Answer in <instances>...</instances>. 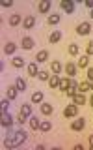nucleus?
<instances>
[{
    "instance_id": "nucleus-1",
    "label": "nucleus",
    "mask_w": 93,
    "mask_h": 150,
    "mask_svg": "<svg viewBox=\"0 0 93 150\" xmlns=\"http://www.w3.org/2000/svg\"><path fill=\"white\" fill-rule=\"evenodd\" d=\"M26 141V131L19 129V131H9L6 141H4V146L6 148H15L19 144H22Z\"/></svg>"
},
{
    "instance_id": "nucleus-2",
    "label": "nucleus",
    "mask_w": 93,
    "mask_h": 150,
    "mask_svg": "<svg viewBox=\"0 0 93 150\" xmlns=\"http://www.w3.org/2000/svg\"><path fill=\"white\" fill-rule=\"evenodd\" d=\"M76 112H78V105H67L65 107V111H63V115L67 116V118H73V116H76Z\"/></svg>"
},
{
    "instance_id": "nucleus-3",
    "label": "nucleus",
    "mask_w": 93,
    "mask_h": 150,
    "mask_svg": "<svg viewBox=\"0 0 93 150\" xmlns=\"http://www.w3.org/2000/svg\"><path fill=\"white\" fill-rule=\"evenodd\" d=\"M90 30H91V25H90V23H80L78 28H76V32L80 36H87V34H90Z\"/></svg>"
},
{
    "instance_id": "nucleus-4",
    "label": "nucleus",
    "mask_w": 93,
    "mask_h": 150,
    "mask_svg": "<svg viewBox=\"0 0 93 150\" xmlns=\"http://www.w3.org/2000/svg\"><path fill=\"white\" fill-rule=\"evenodd\" d=\"M60 6H62V9L65 13H73L74 11V4L71 2V0H62V2H60Z\"/></svg>"
},
{
    "instance_id": "nucleus-5",
    "label": "nucleus",
    "mask_w": 93,
    "mask_h": 150,
    "mask_svg": "<svg viewBox=\"0 0 93 150\" xmlns=\"http://www.w3.org/2000/svg\"><path fill=\"white\" fill-rule=\"evenodd\" d=\"M0 124H2V128H9V126L13 124V118L8 115V112H2V116H0Z\"/></svg>"
},
{
    "instance_id": "nucleus-6",
    "label": "nucleus",
    "mask_w": 93,
    "mask_h": 150,
    "mask_svg": "<svg viewBox=\"0 0 93 150\" xmlns=\"http://www.w3.org/2000/svg\"><path fill=\"white\" fill-rule=\"evenodd\" d=\"M84 126H86V120L82 118H76V120H73V124H71V129H74V131H80V129H84Z\"/></svg>"
},
{
    "instance_id": "nucleus-7",
    "label": "nucleus",
    "mask_w": 93,
    "mask_h": 150,
    "mask_svg": "<svg viewBox=\"0 0 93 150\" xmlns=\"http://www.w3.org/2000/svg\"><path fill=\"white\" fill-rule=\"evenodd\" d=\"M65 73H67L69 77H74V75H76V64H74V62H67V64H65Z\"/></svg>"
},
{
    "instance_id": "nucleus-8",
    "label": "nucleus",
    "mask_w": 93,
    "mask_h": 150,
    "mask_svg": "<svg viewBox=\"0 0 93 150\" xmlns=\"http://www.w3.org/2000/svg\"><path fill=\"white\" fill-rule=\"evenodd\" d=\"M34 45H35V41L32 40V38H22V41H21V47H22V49L30 51V49H32Z\"/></svg>"
},
{
    "instance_id": "nucleus-9",
    "label": "nucleus",
    "mask_w": 93,
    "mask_h": 150,
    "mask_svg": "<svg viewBox=\"0 0 93 150\" xmlns=\"http://www.w3.org/2000/svg\"><path fill=\"white\" fill-rule=\"evenodd\" d=\"M76 90H78V83H76V81H73V83H71V86L65 90V94H67L69 98H74V96H76Z\"/></svg>"
},
{
    "instance_id": "nucleus-10",
    "label": "nucleus",
    "mask_w": 93,
    "mask_h": 150,
    "mask_svg": "<svg viewBox=\"0 0 93 150\" xmlns=\"http://www.w3.org/2000/svg\"><path fill=\"white\" fill-rule=\"evenodd\" d=\"M49 60V51H39V53L35 54V62H46Z\"/></svg>"
},
{
    "instance_id": "nucleus-11",
    "label": "nucleus",
    "mask_w": 93,
    "mask_h": 150,
    "mask_svg": "<svg viewBox=\"0 0 93 150\" xmlns=\"http://www.w3.org/2000/svg\"><path fill=\"white\" fill-rule=\"evenodd\" d=\"M22 23H24V28H26V30H30V28H34V25H35V17L34 15H28Z\"/></svg>"
},
{
    "instance_id": "nucleus-12",
    "label": "nucleus",
    "mask_w": 93,
    "mask_h": 150,
    "mask_svg": "<svg viewBox=\"0 0 93 150\" xmlns=\"http://www.w3.org/2000/svg\"><path fill=\"white\" fill-rule=\"evenodd\" d=\"M17 84H11V86H8V100H15L17 98Z\"/></svg>"
},
{
    "instance_id": "nucleus-13",
    "label": "nucleus",
    "mask_w": 93,
    "mask_h": 150,
    "mask_svg": "<svg viewBox=\"0 0 93 150\" xmlns=\"http://www.w3.org/2000/svg\"><path fill=\"white\" fill-rule=\"evenodd\" d=\"M50 69H52L54 75H60L62 73V64H60L58 60H54V62H50Z\"/></svg>"
},
{
    "instance_id": "nucleus-14",
    "label": "nucleus",
    "mask_w": 93,
    "mask_h": 150,
    "mask_svg": "<svg viewBox=\"0 0 93 150\" xmlns=\"http://www.w3.org/2000/svg\"><path fill=\"white\" fill-rule=\"evenodd\" d=\"M32 103H43V92L35 90L34 94H32Z\"/></svg>"
},
{
    "instance_id": "nucleus-15",
    "label": "nucleus",
    "mask_w": 93,
    "mask_h": 150,
    "mask_svg": "<svg viewBox=\"0 0 93 150\" xmlns=\"http://www.w3.org/2000/svg\"><path fill=\"white\" fill-rule=\"evenodd\" d=\"M41 112H43V115H52V105H50V103H46V101H43L41 103Z\"/></svg>"
},
{
    "instance_id": "nucleus-16",
    "label": "nucleus",
    "mask_w": 93,
    "mask_h": 150,
    "mask_svg": "<svg viewBox=\"0 0 93 150\" xmlns=\"http://www.w3.org/2000/svg\"><path fill=\"white\" fill-rule=\"evenodd\" d=\"M73 103H74V105H78V107L84 105V103H86V98H84V94H82V92H80V94H76V96L73 98Z\"/></svg>"
},
{
    "instance_id": "nucleus-17",
    "label": "nucleus",
    "mask_w": 93,
    "mask_h": 150,
    "mask_svg": "<svg viewBox=\"0 0 93 150\" xmlns=\"http://www.w3.org/2000/svg\"><path fill=\"white\" fill-rule=\"evenodd\" d=\"M37 8H39V11H41V13H46V11L50 9V2H49V0H41Z\"/></svg>"
},
{
    "instance_id": "nucleus-18",
    "label": "nucleus",
    "mask_w": 93,
    "mask_h": 150,
    "mask_svg": "<svg viewBox=\"0 0 93 150\" xmlns=\"http://www.w3.org/2000/svg\"><path fill=\"white\" fill-rule=\"evenodd\" d=\"M11 64H13V68H22V66H24V58H21V56H13Z\"/></svg>"
},
{
    "instance_id": "nucleus-19",
    "label": "nucleus",
    "mask_w": 93,
    "mask_h": 150,
    "mask_svg": "<svg viewBox=\"0 0 93 150\" xmlns=\"http://www.w3.org/2000/svg\"><path fill=\"white\" fill-rule=\"evenodd\" d=\"M60 81H62V79H60L58 75H52V77L49 79V84H50V88H58V86H60Z\"/></svg>"
},
{
    "instance_id": "nucleus-20",
    "label": "nucleus",
    "mask_w": 93,
    "mask_h": 150,
    "mask_svg": "<svg viewBox=\"0 0 93 150\" xmlns=\"http://www.w3.org/2000/svg\"><path fill=\"white\" fill-rule=\"evenodd\" d=\"M60 40H62V32H60V30H54L52 34H50V43H58Z\"/></svg>"
},
{
    "instance_id": "nucleus-21",
    "label": "nucleus",
    "mask_w": 93,
    "mask_h": 150,
    "mask_svg": "<svg viewBox=\"0 0 93 150\" xmlns=\"http://www.w3.org/2000/svg\"><path fill=\"white\" fill-rule=\"evenodd\" d=\"M28 120H30V128L32 129H39V124H41V122L37 120V116H28Z\"/></svg>"
},
{
    "instance_id": "nucleus-22",
    "label": "nucleus",
    "mask_w": 93,
    "mask_h": 150,
    "mask_svg": "<svg viewBox=\"0 0 93 150\" xmlns=\"http://www.w3.org/2000/svg\"><path fill=\"white\" fill-rule=\"evenodd\" d=\"M15 49H17V45L9 41V43H6V47H4V53H6V54H13V53H15Z\"/></svg>"
},
{
    "instance_id": "nucleus-23",
    "label": "nucleus",
    "mask_w": 93,
    "mask_h": 150,
    "mask_svg": "<svg viewBox=\"0 0 93 150\" xmlns=\"http://www.w3.org/2000/svg\"><path fill=\"white\" fill-rule=\"evenodd\" d=\"M87 64H90V56H80L78 58V68H87Z\"/></svg>"
},
{
    "instance_id": "nucleus-24",
    "label": "nucleus",
    "mask_w": 93,
    "mask_h": 150,
    "mask_svg": "<svg viewBox=\"0 0 93 150\" xmlns=\"http://www.w3.org/2000/svg\"><path fill=\"white\" fill-rule=\"evenodd\" d=\"M19 23H21V15H19V13H13V15L9 17V25H11V26H17Z\"/></svg>"
},
{
    "instance_id": "nucleus-25",
    "label": "nucleus",
    "mask_w": 93,
    "mask_h": 150,
    "mask_svg": "<svg viewBox=\"0 0 93 150\" xmlns=\"http://www.w3.org/2000/svg\"><path fill=\"white\" fill-rule=\"evenodd\" d=\"M50 128H52V124H50L49 120H43V122L39 124V129H41V131H50Z\"/></svg>"
},
{
    "instance_id": "nucleus-26",
    "label": "nucleus",
    "mask_w": 93,
    "mask_h": 150,
    "mask_svg": "<svg viewBox=\"0 0 93 150\" xmlns=\"http://www.w3.org/2000/svg\"><path fill=\"white\" fill-rule=\"evenodd\" d=\"M21 115L32 116V105H22V107H21Z\"/></svg>"
},
{
    "instance_id": "nucleus-27",
    "label": "nucleus",
    "mask_w": 93,
    "mask_h": 150,
    "mask_svg": "<svg viewBox=\"0 0 93 150\" xmlns=\"http://www.w3.org/2000/svg\"><path fill=\"white\" fill-rule=\"evenodd\" d=\"M71 83L73 81H69V79H62V81H60V90H67V88L71 86Z\"/></svg>"
},
{
    "instance_id": "nucleus-28",
    "label": "nucleus",
    "mask_w": 93,
    "mask_h": 150,
    "mask_svg": "<svg viewBox=\"0 0 93 150\" xmlns=\"http://www.w3.org/2000/svg\"><path fill=\"white\" fill-rule=\"evenodd\" d=\"M28 73H30L32 77H34V75H37V73H39V69H37V64H34V62H32L30 66H28Z\"/></svg>"
},
{
    "instance_id": "nucleus-29",
    "label": "nucleus",
    "mask_w": 93,
    "mask_h": 150,
    "mask_svg": "<svg viewBox=\"0 0 93 150\" xmlns=\"http://www.w3.org/2000/svg\"><path fill=\"white\" fill-rule=\"evenodd\" d=\"M86 90H91V84L90 83H78V92H86Z\"/></svg>"
},
{
    "instance_id": "nucleus-30",
    "label": "nucleus",
    "mask_w": 93,
    "mask_h": 150,
    "mask_svg": "<svg viewBox=\"0 0 93 150\" xmlns=\"http://www.w3.org/2000/svg\"><path fill=\"white\" fill-rule=\"evenodd\" d=\"M50 77H52V75H49V71H39L37 73V79H39V81H49Z\"/></svg>"
},
{
    "instance_id": "nucleus-31",
    "label": "nucleus",
    "mask_w": 93,
    "mask_h": 150,
    "mask_svg": "<svg viewBox=\"0 0 93 150\" xmlns=\"http://www.w3.org/2000/svg\"><path fill=\"white\" fill-rule=\"evenodd\" d=\"M17 88H19V92H21V90H26V81H24V79H17Z\"/></svg>"
},
{
    "instance_id": "nucleus-32",
    "label": "nucleus",
    "mask_w": 93,
    "mask_h": 150,
    "mask_svg": "<svg viewBox=\"0 0 93 150\" xmlns=\"http://www.w3.org/2000/svg\"><path fill=\"white\" fill-rule=\"evenodd\" d=\"M69 54H73V56L78 54V45L76 43H71V45H69Z\"/></svg>"
},
{
    "instance_id": "nucleus-33",
    "label": "nucleus",
    "mask_w": 93,
    "mask_h": 150,
    "mask_svg": "<svg viewBox=\"0 0 93 150\" xmlns=\"http://www.w3.org/2000/svg\"><path fill=\"white\" fill-rule=\"evenodd\" d=\"M8 107H9V100H2V101H0V111H2V112H8Z\"/></svg>"
},
{
    "instance_id": "nucleus-34",
    "label": "nucleus",
    "mask_w": 93,
    "mask_h": 150,
    "mask_svg": "<svg viewBox=\"0 0 93 150\" xmlns=\"http://www.w3.org/2000/svg\"><path fill=\"white\" fill-rule=\"evenodd\" d=\"M86 77H87V83L91 84V90H93V68H87V75H86Z\"/></svg>"
},
{
    "instance_id": "nucleus-35",
    "label": "nucleus",
    "mask_w": 93,
    "mask_h": 150,
    "mask_svg": "<svg viewBox=\"0 0 93 150\" xmlns=\"http://www.w3.org/2000/svg\"><path fill=\"white\" fill-rule=\"evenodd\" d=\"M60 19H62L60 15H50V17H49V25H58Z\"/></svg>"
},
{
    "instance_id": "nucleus-36",
    "label": "nucleus",
    "mask_w": 93,
    "mask_h": 150,
    "mask_svg": "<svg viewBox=\"0 0 93 150\" xmlns=\"http://www.w3.org/2000/svg\"><path fill=\"white\" fill-rule=\"evenodd\" d=\"M86 51H87V56H90V54H93V41H90V43H87Z\"/></svg>"
},
{
    "instance_id": "nucleus-37",
    "label": "nucleus",
    "mask_w": 93,
    "mask_h": 150,
    "mask_svg": "<svg viewBox=\"0 0 93 150\" xmlns=\"http://www.w3.org/2000/svg\"><path fill=\"white\" fill-rule=\"evenodd\" d=\"M26 118H28V116H24V115H19L17 122H19V124H24V122H26Z\"/></svg>"
},
{
    "instance_id": "nucleus-38",
    "label": "nucleus",
    "mask_w": 93,
    "mask_h": 150,
    "mask_svg": "<svg viewBox=\"0 0 93 150\" xmlns=\"http://www.w3.org/2000/svg\"><path fill=\"white\" fill-rule=\"evenodd\" d=\"M11 4H13L11 0H4V2H2V6H4V8H9V6H11Z\"/></svg>"
},
{
    "instance_id": "nucleus-39",
    "label": "nucleus",
    "mask_w": 93,
    "mask_h": 150,
    "mask_svg": "<svg viewBox=\"0 0 93 150\" xmlns=\"http://www.w3.org/2000/svg\"><path fill=\"white\" fill-rule=\"evenodd\" d=\"M86 6H87V8H91V9H93V0H86Z\"/></svg>"
},
{
    "instance_id": "nucleus-40",
    "label": "nucleus",
    "mask_w": 93,
    "mask_h": 150,
    "mask_svg": "<svg viewBox=\"0 0 93 150\" xmlns=\"http://www.w3.org/2000/svg\"><path fill=\"white\" fill-rule=\"evenodd\" d=\"M90 146L93 148V135H90Z\"/></svg>"
},
{
    "instance_id": "nucleus-41",
    "label": "nucleus",
    "mask_w": 93,
    "mask_h": 150,
    "mask_svg": "<svg viewBox=\"0 0 93 150\" xmlns=\"http://www.w3.org/2000/svg\"><path fill=\"white\" fill-rule=\"evenodd\" d=\"M90 17H91V19H93V9H91V13H90Z\"/></svg>"
},
{
    "instance_id": "nucleus-42",
    "label": "nucleus",
    "mask_w": 93,
    "mask_h": 150,
    "mask_svg": "<svg viewBox=\"0 0 93 150\" xmlns=\"http://www.w3.org/2000/svg\"><path fill=\"white\" fill-rule=\"evenodd\" d=\"M90 103H91V105H93V96H91V100H90Z\"/></svg>"
}]
</instances>
